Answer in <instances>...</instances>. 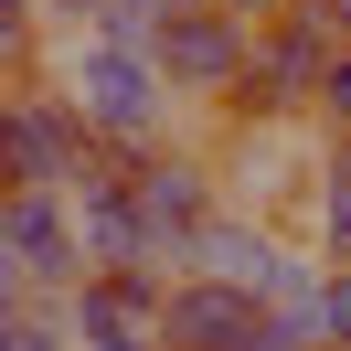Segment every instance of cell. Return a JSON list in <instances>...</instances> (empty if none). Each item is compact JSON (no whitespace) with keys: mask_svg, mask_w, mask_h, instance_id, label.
<instances>
[{"mask_svg":"<svg viewBox=\"0 0 351 351\" xmlns=\"http://www.w3.org/2000/svg\"><path fill=\"white\" fill-rule=\"evenodd\" d=\"M53 86L75 96V117H86L96 138H107L117 160H149V149H171V138H192L181 128V86L160 75V53H138V43H96V32H64V64H53Z\"/></svg>","mask_w":351,"mask_h":351,"instance_id":"obj_1","label":"cell"},{"mask_svg":"<svg viewBox=\"0 0 351 351\" xmlns=\"http://www.w3.org/2000/svg\"><path fill=\"white\" fill-rule=\"evenodd\" d=\"M341 32L319 22V0H298V11H277V22H256V64H245V86L223 96V128H266V117H319V86L330 64H341Z\"/></svg>","mask_w":351,"mask_h":351,"instance_id":"obj_2","label":"cell"},{"mask_svg":"<svg viewBox=\"0 0 351 351\" xmlns=\"http://www.w3.org/2000/svg\"><path fill=\"white\" fill-rule=\"evenodd\" d=\"M128 202H138V223H149V266L192 277L202 223L234 202V181H223V149H213V138H171V149L128 160Z\"/></svg>","mask_w":351,"mask_h":351,"instance_id":"obj_3","label":"cell"},{"mask_svg":"<svg viewBox=\"0 0 351 351\" xmlns=\"http://www.w3.org/2000/svg\"><path fill=\"white\" fill-rule=\"evenodd\" d=\"M96 160H117V149L75 117V96L53 75L0 96V171H11V192H86Z\"/></svg>","mask_w":351,"mask_h":351,"instance_id":"obj_4","label":"cell"},{"mask_svg":"<svg viewBox=\"0 0 351 351\" xmlns=\"http://www.w3.org/2000/svg\"><path fill=\"white\" fill-rule=\"evenodd\" d=\"M96 277L75 192H0V298H75Z\"/></svg>","mask_w":351,"mask_h":351,"instance_id":"obj_5","label":"cell"},{"mask_svg":"<svg viewBox=\"0 0 351 351\" xmlns=\"http://www.w3.org/2000/svg\"><path fill=\"white\" fill-rule=\"evenodd\" d=\"M149 53H160V75L181 86V107L213 117L223 96L245 86V64H256V22H245V11H223V0H202V11H171V22H160Z\"/></svg>","mask_w":351,"mask_h":351,"instance_id":"obj_6","label":"cell"},{"mask_svg":"<svg viewBox=\"0 0 351 351\" xmlns=\"http://www.w3.org/2000/svg\"><path fill=\"white\" fill-rule=\"evenodd\" d=\"M298 245L308 234H287V223L223 202V213L202 223V245H192V277H223V287H245V298H277V277L298 266Z\"/></svg>","mask_w":351,"mask_h":351,"instance_id":"obj_7","label":"cell"},{"mask_svg":"<svg viewBox=\"0 0 351 351\" xmlns=\"http://www.w3.org/2000/svg\"><path fill=\"white\" fill-rule=\"evenodd\" d=\"M256 319H266V298H245V287H223V277H171L160 341H171V351H234Z\"/></svg>","mask_w":351,"mask_h":351,"instance_id":"obj_8","label":"cell"},{"mask_svg":"<svg viewBox=\"0 0 351 351\" xmlns=\"http://www.w3.org/2000/svg\"><path fill=\"white\" fill-rule=\"evenodd\" d=\"M43 32H53V0H0V75L11 86H43Z\"/></svg>","mask_w":351,"mask_h":351,"instance_id":"obj_9","label":"cell"},{"mask_svg":"<svg viewBox=\"0 0 351 351\" xmlns=\"http://www.w3.org/2000/svg\"><path fill=\"white\" fill-rule=\"evenodd\" d=\"M0 351H75L64 298H0Z\"/></svg>","mask_w":351,"mask_h":351,"instance_id":"obj_10","label":"cell"},{"mask_svg":"<svg viewBox=\"0 0 351 351\" xmlns=\"http://www.w3.org/2000/svg\"><path fill=\"white\" fill-rule=\"evenodd\" d=\"M160 22H171L160 0H96L75 32H96V43H138V53H149V43H160Z\"/></svg>","mask_w":351,"mask_h":351,"instance_id":"obj_11","label":"cell"},{"mask_svg":"<svg viewBox=\"0 0 351 351\" xmlns=\"http://www.w3.org/2000/svg\"><path fill=\"white\" fill-rule=\"evenodd\" d=\"M308 245H319L330 266H351V181H330V192H319V213H308Z\"/></svg>","mask_w":351,"mask_h":351,"instance_id":"obj_12","label":"cell"},{"mask_svg":"<svg viewBox=\"0 0 351 351\" xmlns=\"http://www.w3.org/2000/svg\"><path fill=\"white\" fill-rule=\"evenodd\" d=\"M319 351H351V266H330V287H319Z\"/></svg>","mask_w":351,"mask_h":351,"instance_id":"obj_13","label":"cell"},{"mask_svg":"<svg viewBox=\"0 0 351 351\" xmlns=\"http://www.w3.org/2000/svg\"><path fill=\"white\" fill-rule=\"evenodd\" d=\"M234 351H319V341H308V330H298V319H277V308H266V319H256V330H245V341H234Z\"/></svg>","mask_w":351,"mask_h":351,"instance_id":"obj_14","label":"cell"},{"mask_svg":"<svg viewBox=\"0 0 351 351\" xmlns=\"http://www.w3.org/2000/svg\"><path fill=\"white\" fill-rule=\"evenodd\" d=\"M319 128H330V138L351 128V53H341V64H330V86H319Z\"/></svg>","mask_w":351,"mask_h":351,"instance_id":"obj_15","label":"cell"},{"mask_svg":"<svg viewBox=\"0 0 351 351\" xmlns=\"http://www.w3.org/2000/svg\"><path fill=\"white\" fill-rule=\"evenodd\" d=\"M223 11H245V22H277V11H298V0H223Z\"/></svg>","mask_w":351,"mask_h":351,"instance_id":"obj_16","label":"cell"},{"mask_svg":"<svg viewBox=\"0 0 351 351\" xmlns=\"http://www.w3.org/2000/svg\"><path fill=\"white\" fill-rule=\"evenodd\" d=\"M330 181H351V128H341V138H330Z\"/></svg>","mask_w":351,"mask_h":351,"instance_id":"obj_17","label":"cell"},{"mask_svg":"<svg viewBox=\"0 0 351 351\" xmlns=\"http://www.w3.org/2000/svg\"><path fill=\"white\" fill-rule=\"evenodd\" d=\"M160 11H202V0H160Z\"/></svg>","mask_w":351,"mask_h":351,"instance_id":"obj_18","label":"cell"}]
</instances>
